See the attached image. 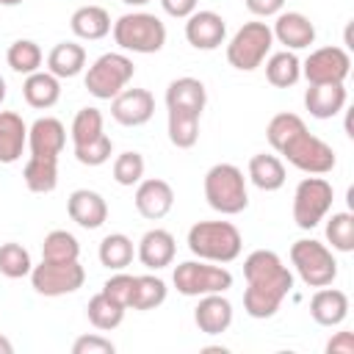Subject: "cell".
<instances>
[{
	"mask_svg": "<svg viewBox=\"0 0 354 354\" xmlns=\"http://www.w3.org/2000/svg\"><path fill=\"white\" fill-rule=\"evenodd\" d=\"M249 180L260 191H279L285 185V180H288L285 163L277 155L257 152V155L249 158Z\"/></svg>",
	"mask_w": 354,
	"mask_h": 354,
	"instance_id": "cell-28",
	"label": "cell"
},
{
	"mask_svg": "<svg viewBox=\"0 0 354 354\" xmlns=\"http://www.w3.org/2000/svg\"><path fill=\"white\" fill-rule=\"evenodd\" d=\"M122 3H124V6H136V8H138V6H147L149 0H122Z\"/></svg>",
	"mask_w": 354,
	"mask_h": 354,
	"instance_id": "cell-50",
	"label": "cell"
},
{
	"mask_svg": "<svg viewBox=\"0 0 354 354\" xmlns=\"http://www.w3.org/2000/svg\"><path fill=\"white\" fill-rule=\"evenodd\" d=\"M326 241L335 252H351L354 249V216L348 210L332 213L326 218Z\"/></svg>",
	"mask_w": 354,
	"mask_h": 354,
	"instance_id": "cell-39",
	"label": "cell"
},
{
	"mask_svg": "<svg viewBox=\"0 0 354 354\" xmlns=\"http://www.w3.org/2000/svg\"><path fill=\"white\" fill-rule=\"evenodd\" d=\"M19 3H22V0H0V6H8V8H11V6H19Z\"/></svg>",
	"mask_w": 354,
	"mask_h": 354,
	"instance_id": "cell-51",
	"label": "cell"
},
{
	"mask_svg": "<svg viewBox=\"0 0 354 354\" xmlns=\"http://www.w3.org/2000/svg\"><path fill=\"white\" fill-rule=\"evenodd\" d=\"M22 180L28 185V191L33 194H50L58 185V158H39L30 155L25 169H22Z\"/></svg>",
	"mask_w": 354,
	"mask_h": 354,
	"instance_id": "cell-31",
	"label": "cell"
},
{
	"mask_svg": "<svg viewBox=\"0 0 354 354\" xmlns=\"http://www.w3.org/2000/svg\"><path fill=\"white\" fill-rule=\"evenodd\" d=\"M133 285H136V277H130V274H124V271H116L113 277H108V279H105L102 293H105L108 299H113L116 304H122L124 310H130Z\"/></svg>",
	"mask_w": 354,
	"mask_h": 354,
	"instance_id": "cell-43",
	"label": "cell"
},
{
	"mask_svg": "<svg viewBox=\"0 0 354 354\" xmlns=\"http://www.w3.org/2000/svg\"><path fill=\"white\" fill-rule=\"evenodd\" d=\"M6 61L8 66L17 72V75H33L39 72L44 55H41V47L30 39H17L8 44V53H6Z\"/></svg>",
	"mask_w": 354,
	"mask_h": 354,
	"instance_id": "cell-35",
	"label": "cell"
},
{
	"mask_svg": "<svg viewBox=\"0 0 354 354\" xmlns=\"http://www.w3.org/2000/svg\"><path fill=\"white\" fill-rule=\"evenodd\" d=\"M86 282V268L80 260H44L30 268V285L39 296H66L80 290Z\"/></svg>",
	"mask_w": 354,
	"mask_h": 354,
	"instance_id": "cell-11",
	"label": "cell"
},
{
	"mask_svg": "<svg viewBox=\"0 0 354 354\" xmlns=\"http://www.w3.org/2000/svg\"><path fill=\"white\" fill-rule=\"evenodd\" d=\"M194 324L205 335H221L232 324V304L224 293H207L199 296V304L194 310Z\"/></svg>",
	"mask_w": 354,
	"mask_h": 354,
	"instance_id": "cell-20",
	"label": "cell"
},
{
	"mask_svg": "<svg viewBox=\"0 0 354 354\" xmlns=\"http://www.w3.org/2000/svg\"><path fill=\"white\" fill-rule=\"evenodd\" d=\"M100 263L111 271H124L130 263H133V254H136V246L133 241L124 235V232H111L100 241Z\"/></svg>",
	"mask_w": 354,
	"mask_h": 354,
	"instance_id": "cell-32",
	"label": "cell"
},
{
	"mask_svg": "<svg viewBox=\"0 0 354 354\" xmlns=\"http://www.w3.org/2000/svg\"><path fill=\"white\" fill-rule=\"evenodd\" d=\"M290 263L299 274V279L310 288H324L337 279V260L332 249L313 238H299L290 246Z\"/></svg>",
	"mask_w": 354,
	"mask_h": 354,
	"instance_id": "cell-5",
	"label": "cell"
},
{
	"mask_svg": "<svg viewBox=\"0 0 354 354\" xmlns=\"http://www.w3.org/2000/svg\"><path fill=\"white\" fill-rule=\"evenodd\" d=\"M243 3L254 17H277L285 6V0H243Z\"/></svg>",
	"mask_w": 354,
	"mask_h": 354,
	"instance_id": "cell-46",
	"label": "cell"
},
{
	"mask_svg": "<svg viewBox=\"0 0 354 354\" xmlns=\"http://www.w3.org/2000/svg\"><path fill=\"white\" fill-rule=\"evenodd\" d=\"M41 257L44 260H77L80 257V243L72 232L53 230L41 241Z\"/></svg>",
	"mask_w": 354,
	"mask_h": 354,
	"instance_id": "cell-38",
	"label": "cell"
},
{
	"mask_svg": "<svg viewBox=\"0 0 354 354\" xmlns=\"http://www.w3.org/2000/svg\"><path fill=\"white\" fill-rule=\"evenodd\" d=\"M116 346L102 335H83L72 343V354H113Z\"/></svg>",
	"mask_w": 354,
	"mask_h": 354,
	"instance_id": "cell-44",
	"label": "cell"
},
{
	"mask_svg": "<svg viewBox=\"0 0 354 354\" xmlns=\"http://www.w3.org/2000/svg\"><path fill=\"white\" fill-rule=\"evenodd\" d=\"M335 202V188L326 177L321 174H307L304 180H299L296 191H293V221L299 230H313L318 227L326 213L332 210Z\"/></svg>",
	"mask_w": 354,
	"mask_h": 354,
	"instance_id": "cell-6",
	"label": "cell"
},
{
	"mask_svg": "<svg viewBox=\"0 0 354 354\" xmlns=\"http://www.w3.org/2000/svg\"><path fill=\"white\" fill-rule=\"evenodd\" d=\"M113 180L119 185H124V188L138 185L144 180V158H141V152L127 149V152L116 155V160H113Z\"/></svg>",
	"mask_w": 354,
	"mask_h": 354,
	"instance_id": "cell-41",
	"label": "cell"
},
{
	"mask_svg": "<svg viewBox=\"0 0 354 354\" xmlns=\"http://www.w3.org/2000/svg\"><path fill=\"white\" fill-rule=\"evenodd\" d=\"M30 268H33V260H30V252L22 246V243H3L0 246V274L8 277V279H22V277H30Z\"/></svg>",
	"mask_w": 354,
	"mask_h": 354,
	"instance_id": "cell-37",
	"label": "cell"
},
{
	"mask_svg": "<svg viewBox=\"0 0 354 354\" xmlns=\"http://www.w3.org/2000/svg\"><path fill=\"white\" fill-rule=\"evenodd\" d=\"M188 249L207 263H232L241 257L243 238L232 221H196L188 230Z\"/></svg>",
	"mask_w": 354,
	"mask_h": 354,
	"instance_id": "cell-2",
	"label": "cell"
},
{
	"mask_svg": "<svg viewBox=\"0 0 354 354\" xmlns=\"http://www.w3.org/2000/svg\"><path fill=\"white\" fill-rule=\"evenodd\" d=\"M351 72V55L343 47H318L301 61L307 83H346Z\"/></svg>",
	"mask_w": 354,
	"mask_h": 354,
	"instance_id": "cell-12",
	"label": "cell"
},
{
	"mask_svg": "<svg viewBox=\"0 0 354 354\" xmlns=\"http://www.w3.org/2000/svg\"><path fill=\"white\" fill-rule=\"evenodd\" d=\"M136 66L124 53H105L100 55L88 72H86V88L91 97L97 100H113L119 91L127 88V83L133 80Z\"/></svg>",
	"mask_w": 354,
	"mask_h": 354,
	"instance_id": "cell-10",
	"label": "cell"
},
{
	"mask_svg": "<svg viewBox=\"0 0 354 354\" xmlns=\"http://www.w3.org/2000/svg\"><path fill=\"white\" fill-rule=\"evenodd\" d=\"M155 113V97L149 88H124L111 100V116L124 127H141Z\"/></svg>",
	"mask_w": 354,
	"mask_h": 354,
	"instance_id": "cell-13",
	"label": "cell"
},
{
	"mask_svg": "<svg viewBox=\"0 0 354 354\" xmlns=\"http://www.w3.org/2000/svg\"><path fill=\"white\" fill-rule=\"evenodd\" d=\"M271 47H274L271 28L266 22H246L227 41V61H230V66H235L241 72H252V69L263 66Z\"/></svg>",
	"mask_w": 354,
	"mask_h": 354,
	"instance_id": "cell-7",
	"label": "cell"
},
{
	"mask_svg": "<svg viewBox=\"0 0 354 354\" xmlns=\"http://www.w3.org/2000/svg\"><path fill=\"white\" fill-rule=\"evenodd\" d=\"M160 6H163V11H166L169 17L185 19V17H191V14L196 11L199 0H160Z\"/></svg>",
	"mask_w": 354,
	"mask_h": 354,
	"instance_id": "cell-45",
	"label": "cell"
},
{
	"mask_svg": "<svg viewBox=\"0 0 354 354\" xmlns=\"http://www.w3.org/2000/svg\"><path fill=\"white\" fill-rule=\"evenodd\" d=\"M171 282L177 288V293L183 296H207V293H224L232 288V274L230 268L210 266L207 260H185L180 266H174Z\"/></svg>",
	"mask_w": 354,
	"mask_h": 354,
	"instance_id": "cell-8",
	"label": "cell"
},
{
	"mask_svg": "<svg viewBox=\"0 0 354 354\" xmlns=\"http://www.w3.org/2000/svg\"><path fill=\"white\" fill-rule=\"evenodd\" d=\"M105 133V119H102V111L100 108H80L72 119V127H69V136H72V144L80 147V144H88L94 138H100Z\"/></svg>",
	"mask_w": 354,
	"mask_h": 354,
	"instance_id": "cell-36",
	"label": "cell"
},
{
	"mask_svg": "<svg viewBox=\"0 0 354 354\" xmlns=\"http://www.w3.org/2000/svg\"><path fill=\"white\" fill-rule=\"evenodd\" d=\"M66 213L77 227L100 230L108 221V202L102 199V194H97L91 188H77L66 199Z\"/></svg>",
	"mask_w": 354,
	"mask_h": 354,
	"instance_id": "cell-16",
	"label": "cell"
},
{
	"mask_svg": "<svg viewBox=\"0 0 354 354\" xmlns=\"http://www.w3.org/2000/svg\"><path fill=\"white\" fill-rule=\"evenodd\" d=\"M271 33L279 44H285V50H293V53L315 41V25L301 11H279Z\"/></svg>",
	"mask_w": 354,
	"mask_h": 354,
	"instance_id": "cell-18",
	"label": "cell"
},
{
	"mask_svg": "<svg viewBox=\"0 0 354 354\" xmlns=\"http://www.w3.org/2000/svg\"><path fill=\"white\" fill-rule=\"evenodd\" d=\"M301 77V61L293 50H279L266 58V80L274 88H290Z\"/></svg>",
	"mask_w": 354,
	"mask_h": 354,
	"instance_id": "cell-29",
	"label": "cell"
},
{
	"mask_svg": "<svg viewBox=\"0 0 354 354\" xmlns=\"http://www.w3.org/2000/svg\"><path fill=\"white\" fill-rule=\"evenodd\" d=\"M307 124H304V119L301 116H296V113H277L271 122H268V127H266V138H268V144H271V149H282L285 147V141L290 138V136H296L299 130H304Z\"/></svg>",
	"mask_w": 354,
	"mask_h": 354,
	"instance_id": "cell-40",
	"label": "cell"
},
{
	"mask_svg": "<svg viewBox=\"0 0 354 354\" xmlns=\"http://www.w3.org/2000/svg\"><path fill=\"white\" fill-rule=\"evenodd\" d=\"M28 147V124L14 111H0V163H17Z\"/></svg>",
	"mask_w": 354,
	"mask_h": 354,
	"instance_id": "cell-23",
	"label": "cell"
},
{
	"mask_svg": "<svg viewBox=\"0 0 354 354\" xmlns=\"http://www.w3.org/2000/svg\"><path fill=\"white\" fill-rule=\"evenodd\" d=\"M199 119H202V113H196V111L169 108V122H166L169 141L177 149H191L199 141Z\"/></svg>",
	"mask_w": 354,
	"mask_h": 354,
	"instance_id": "cell-30",
	"label": "cell"
},
{
	"mask_svg": "<svg viewBox=\"0 0 354 354\" xmlns=\"http://www.w3.org/2000/svg\"><path fill=\"white\" fill-rule=\"evenodd\" d=\"M111 14L102 6H80L72 17H69V28L77 39L86 41H100L111 33Z\"/></svg>",
	"mask_w": 354,
	"mask_h": 354,
	"instance_id": "cell-25",
	"label": "cell"
},
{
	"mask_svg": "<svg viewBox=\"0 0 354 354\" xmlns=\"http://www.w3.org/2000/svg\"><path fill=\"white\" fill-rule=\"evenodd\" d=\"M310 315L318 326H340L348 318V296L337 288H318L310 299Z\"/></svg>",
	"mask_w": 354,
	"mask_h": 354,
	"instance_id": "cell-22",
	"label": "cell"
},
{
	"mask_svg": "<svg viewBox=\"0 0 354 354\" xmlns=\"http://www.w3.org/2000/svg\"><path fill=\"white\" fill-rule=\"evenodd\" d=\"M243 277H246L243 310L249 318L257 321L274 318L285 296L293 290V274L288 271L282 257L271 249H254L243 260Z\"/></svg>",
	"mask_w": 354,
	"mask_h": 354,
	"instance_id": "cell-1",
	"label": "cell"
},
{
	"mask_svg": "<svg viewBox=\"0 0 354 354\" xmlns=\"http://www.w3.org/2000/svg\"><path fill=\"white\" fill-rule=\"evenodd\" d=\"M174 254H177V243H174V235L169 230H147L136 246V257L141 260V266H147L149 271H160L166 266L174 263Z\"/></svg>",
	"mask_w": 354,
	"mask_h": 354,
	"instance_id": "cell-17",
	"label": "cell"
},
{
	"mask_svg": "<svg viewBox=\"0 0 354 354\" xmlns=\"http://www.w3.org/2000/svg\"><path fill=\"white\" fill-rule=\"evenodd\" d=\"M205 199L221 216H238L249 207L246 177L235 163H216L205 174Z\"/></svg>",
	"mask_w": 354,
	"mask_h": 354,
	"instance_id": "cell-3",
	"label": "cell"
},
{
	"mask_svg": "<svg viewBox=\"0 0 354 354\" xmlns=\"http://www.w3.org/2000/svg\"><path fill=\"white\" fill-rule=\"evenodd\" d=\"M111 155H113V141H111L105 133H102L100 138L88 141V144L75 147V158H77V163H83V166H102V163L111 160Z\"/></svg>",
	"mask_w": 354,
	"mask_h": 354,
	"instance_id": "cell-42",
	"label": "cell"
},
{
	"mask_svg": "<svg viewBox=\"0 0 354 354\" xmlns=\"http://www.w3.org/2000/svg\"><path fill=\"white\" fill-rule=\"evenodd\" d=\"M207 105V88L196 77H174L166 88V108H185L202 113Z\"/></svg>",
	"mask_w": 354,
	"mask_h": 354,
	"instance_id": "cell-26",
	"label": "cell"
},
{
	"mask_svg": "<svg viewBox=\"0 0 354 354\" xmlns=\"http://www.w3.org/2000/svg\"><path fill=\"white\" fill-rule=\"evenodd\" d=\"M6 94H8V88H6V80H3V75H0V105H3Z\"/></svg>",
	"mask_w": 354,
	"mask_h": 354,
	"instance_id": "cell-49",
	"label": "cell"
},
{
	"mask_svg": "<svg viewBox=\"0 0 354 354\" xmlns=\"http://www.w3.org/2000/svg\"><path fill=\"white\" fill-rule=\"evenodd\" d=\"M279 155L290 166H296L299 171H304V174H329L335 169V163H337L335 149L324 138L313 136L307 127L299 130L296 136H290L285 141V147L279 149Z\"/></svg>",
	"mask_w": 354,
	"mask_h": 354,
	"instance_id": "cell-9",
	"label": "cell"
},
{
	"mask_svg": "<svg viewBox=\"0 0 354 354\" xmlns=\"http://www.w3.org/2000/svg\"><path fill=\"white\" fill-rule=\"evenodd\" d=\"M326 354H354V335L351 332H335L326 343Z\"/></svg>",
	"mask_w": 354,
	"mask_h": 354,
	"instance_id": "cell-47",
	"label": "cell"
},
{
	"mask_svg": "<svg viewBox=\"0 0 354 354\" xmlns=\"http://www.w3.org/2000/svg\"><path fill=\"white\" fill-rule=\"evenodd\" d=\"M86 318H88V324H91L94 329L111 332V329H116V326L124 321V307L116 304L113 299H108V296L100 290L97 296L88 299V304H86Z\"/></svg>",
	"mask_w": 354,
	"mask_h": 354,
	"instance_id": "cell-34",
	"label": "cell"
},
{
	"mask_svg": "<svg viewBox=\"0 0 354 354\" xmlns=\"http://www.w3.org/2000/svg\"><path fill=\"white\" fill-rule=\"evenodd\" d=\"M22 97H25V102L30 108L47 111V108H53L61 100V80L53 72H41V69L33 72V75H25Z\"/></svg>",
	"mask_w": 354,
	"mask_h": 354,
	"instance_id": "cell-24",
	"label": "cell"
},
{
	"mask_svg": "<svg viewBox=\"0 0 354 354\" xmlns=\"http://www.w3.org/2000/svg\"><path fill=\"white\" fill-rule=\"evenodd\" d=\"M113 41L127 50V53H138V55H152L160 53L166 44V25L149 14V11H130L122 14L113 25H111Z\"/></svg>",
	"mask_w": 354,
	"mask_h": 354,
	"instance_id": "cell-4",
	"label": "cell"
},
{
	"mask_svg": "<svg viewBox=\"0 0 354 354\" xmlns=\"http://www.w3.org/2000/svg\"><path fill=\"white\" fill-rule=\"evenodd\" d=\"M66 147V127L53 116H39L28 127V149L39 158H58Z\"/></svg>",
	"mask_w": 354,
	"mask_h": 354,
	"instance_id": "cell-19",
	"label": "cell"
},
{
	"mask_svg": "<svg viewBox=\"0 0 354 354\" xmlns=\"http://www.w3.org/2000/svg\"><path fill=\"white\" fill-rule=\"evenodd\" d=\"M86 66V50L77 41H58L47 53V72H53L58 80L77 77Z\"/></svg>",
	"mask_w": 354,
	"mask_h": 354,
	"instance_id": "cell-27",
	"label": "cell"
},
{
	"mask_svg": "<svg viewBox=\"0 0 354 354\" xmlns=\"http://www.w3.org/2000/svg\"><path fill=\"white\" fill-rule=\"evenodd\" d=\"M185 39L194 50H216L227 39V22L216 11H194L185 17Z\"/></svg>",
	"mask_w": 354,
	"mask_h": 354,
	"instance_id": "cell-14",
	"label": "cell"
},
{
	"mask_svg": "<svg viewBox=\"0 0 354 354\" xmlns=\"http://www.w3.org/2000/svg\"><path fill=\"white\" fill-rule=\"evenodd\" d=\"M0 354H14V343L0 335Z\"/></svg>",
	"mask_w": 354,
	"mask_h": 354,
	"instance_id": "cell-48",
	"label": "cell"
},
{
	"mask_svg": "<svg viewBox=\"0 0 354 354\" xmlns=\"http://www.w3.org/2000/svg\"><path fill=\"white\" fill-rule=\"evenodd\" d=\"M166 296H169V288H166V282L160 277L141 274V277H136V285H133L130 310H141V313L155 310V307H160L166 301Z\"/></svg>",
	"mask_w": 354,
	"mask_h": 354,
	"instance_id": "cell-33",
	"label": "cell"
},
{
	"mask_svg": "<svg viewBox=\"0 0 354 354\" xmlns=\"http://www.w3.org/2000/svg\"><path fill=\"white\" fill-rule=\"evenodd\" d=\"M346 86L343 83H310L304 91V108L315 119H332L346 108Z\"/></svg>",
	"mask_w": 354,
	"mask_h": 354,
	"instance_id": "cell-21",
	"label": "cell"
},
{
	"mask_svg": "<svg viewBox=\"0 0 354 354\" xmlns=\"http://www.w3.org/2000/svg\"><path fill=\"white\" fill-rule=\"evenodd\" d=\"M136 210L149 218V221H158L163 216H169V210L174 207V188L160 180V177H149V180H141L136 185Z\"/></svg>",
	"mask_w": 354,
	"mask_h": 354,
	"instance_id": "cell-15",
	"label": "cell"
}]
</instances>
